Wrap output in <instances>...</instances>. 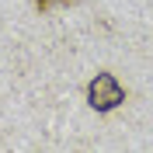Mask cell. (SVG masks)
<instances>
[{
  "instance_id": "obj_2",
  "label": "cell",
  "mask_w": 153,
  "mask_h": 153,
  "mask_svg": "<svg viewBox=\"0 0 153 153\" xmlns=\"http://www.w3.org/2000/svg\"><path fill=\"white\" fill-rule=\"evenodd\" d=\"M31 4H35V10L45 14V10H56V7H73L76 0H31Z\"/></svg>"
},
{
  "instance_id": "obj_1",
  "label": "cell",
  "mask_w": 153,
  "mask_h": 153,
  "mask_svg": "<svg viewBox=\"0 0 153 153\" xmlns=\"http://www.w3.org/2000/svg\"><path fill=\"white\" fill-rule=\"evenodd\" d=\"M87 105L94 108V111H115V108L125 105V87L122 80L111 73V70H101L97 76H91V84H87Z\"/></svg>"
}]
</instances>
